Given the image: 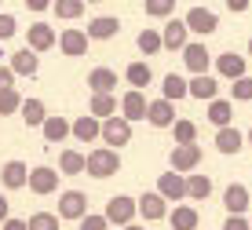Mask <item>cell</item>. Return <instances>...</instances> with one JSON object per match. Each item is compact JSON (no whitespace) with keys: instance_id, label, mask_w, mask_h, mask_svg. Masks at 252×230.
Returning a JSON list of instances; mask_svg holds the SVG:
<instances>
[{"instance_id":"6da1fadb","label":"cell","mask_w":252,"mask_h":230,"mask_svg":"<svg viewBox=\"0 0 252 230\" xmlns=\"http://www.w3.org/2000/svg\"><path fill=\"white\" fill-rule=\"evenodd\" d=\"M106 223H117V227H132L135 216H139V205L135 197H128V194H114V197L106 201Z\"/></svg>"},{"instance_id":"7a4b0ae2","label":"cell","mask_w":252,"mask_h":230,"mask_svg":"<svg viewBox=\"0 0 252 230\" xmlns=\"http://www.w3.org/2000/svg\"><path fill=\"white\" fill-rule=\"evenodd\" d=\"M121 172V154L110 146H99L88 154V175H95V179H110V175Z\"/></svg>"},{"instance_id":"3957f363","label":"cell","mask_w":252,"mask_h":230,"mask_svg":"<svg viewBox=\"0 0 252 230\" xmlns=\"http://www.w3.org/2000/svg\"><path fill=\"white\" fill-rule=\"evenodd\" d=\"M168 164H172V172H179V175H190L197 164H201V146H197V143L172 146V154H168Z\"/></svg>"},{"instance_id":"277c9868","label":"cell","mask_w":252,"mask_h":230,"mask_svg":"<svg viewBox=\"0 0 252 230\" xmlns=\"http://www.w3.org/2000/svg\"><path fill=\"white\" fill-rule=\"evenodd\" d=\"M183 22H187L190 33H197V37H212V33L220 30V15L208 11V7H190L183 15Z\"/></svg>"},{"instance_id":"5b68a950","label":"cell","mask_w":252,"mask_h":230,"mask_svg":"<svg viewBox=\"0 0 252 230\" xmlns=\"http://www.w3.org/2000/svg\"><path fill=\"white\" fill-rule=\"evenodd\" d=\"M102 143H106L110 150H121V146H128L132 143V125H128L125 117H110V121H102Z\"/></svg>"},{"instance_id":"8992f818","label":"cell","mask_w":252,"mask_h":230,"mask_svg":"<svg viewBox=\"0 0 252 230\" xmlns=\"http://www.w3.org/2000/svg\"><path fill=\"white\" fill-rule=\"evenodd\" d=\"M84 216H88V197H84L81 190L59 194V219H73V223H81Z\"/></svg>"},{"instance_id":"52a82bcc","label":"cell","mask_w":252,"mask_h":230,"mask_svg":"<svg viewBox=\"0 0 252 230\" xmlns=\"http://www.w3.org/2000/svg\"><path fill=\"white\" fill-rule=\"evenodd\" d=\"M183 66H187L194 77H205V73H208V66H212V55H208L205 40H190L187 48H183Z\"/></svg>"},{"instance_id":"ba28073f","label":"cell","mask_w":252,"mask_h":230,"mask_svg":"<svg viewBox=\"0 0 252 230\" xmlns=\"http://www.w3.org/2000/svg\"><path fill=\"white\" fill-rule=\"evenodd\" d=\"M135 205H139V216H143L146 223H158V219H168V201H164L158 190H146L143 197H135Z\"/></svg>"},{"instance_id":"9c48e42d","label":"cell","mask_w":252,"mask_h":230,"mask_svg":"<svg viewBox=\"0 0 252 230\" xmlns=\"http://www.w3.org/2000/svg\"><path fill=\"white\" fill-rule=\"evenodd\" d=\"M146 106H150V99H146L143 92H135V88H128V92L121 95V117H125L128 125L146 121Z\"/></svg>"},{"instance_id":"30bf717a","label":"cell","mask_w":252,"mask_h":230,"mask_svg":"<svg viewBox=\"0 0 252 230\" xmlns=\"http://www.w3.org/2000/svg\"><path fill=\"white\" fill-rule=\"evenodd\" d=\"M249 63H245V55H234V51H227V55H216V73L223 77V81H241V77H249L245 73Z\"/></svg>"},{"instance_id":"8fae6325","label":"cell","mask_w":252,"mask_h":230,"mask_svg":"<svg viewBox=\"0 0 252 230\" xmlns=\"http://www.w3.org/2000/svg\"><path fill=\"white\" fill-rule=\"evenodd\" d=\"M59 37H55V30H51L48 22H33L30 30H26V48L30 51H48V48H55Z\"/></svg>"},{"instance_id":"7c38bea8","label":"cell","mask_w":252,"mask_h":230,"mask_svg":"<svg viewBox=\"0 0 252 230\" xmlns=\"http://www.w3.org/2000/svg\"><path fill=\"white\" fill-rule=\"evenodd\" d=\"M30 190L40 194V197L55 194V190H59V168H48V164L33 168V172H30Z\"/></svg>"},{"instance_id":"4fadbf2b","label":"cell","mask_w":252,"mask_h":230,"mask_svg":"<svg viewBox=\"0 0 252 230\" xmlns=\"http://www.w3.org/2000/svg\"><path fill=\"white\" fill-rule=\"evenodd\" d=\"M84 33H88V40H114L121 33V19L117 15H95Z\"/></svg>"},{"instance_id":"5bb4252c","label":"cell","mask_w":252,"mask_h":230,"mask_svg":"<svg viewBox=\"0 0 252 230\" xmlns=\"http://www.w3.org/2000/svg\"><path fill=\"white\" fill-rule=\"evenodd\" d=\"M190 37V30H187V22L183 19H168V26L161 30V44H164V51H183L187 48V40Z\"/></svg>"},{"instance_id":"9a60e30c","label":"cell","mask_w":252,"mask_h":230,"mask_svg":"<svg viewBox=\"0 0 252 230\" xmlns=\"http://www.w3.org/2000/svg\"><path fill=\"white\" fill-rule=\"evenodd\" d=\"M146 121H150L154 128H172V125H176V102L150 99V106H146Z\"/></svg>"},{"instance_id":"2e32d148","label":"cell","mask_w":252,"mask_h":230,"mask_svg":"<svg viewBox=\"0 0 252 230\" xmlns=\"http://www.w3.org/2000/svg\"><path fill=\"white\" fill-rule=\"evenodd\" d=\"M158 194H161L164 201H183V197H187V175H179V172H161Z\"/></svg>"},{"instance_id":"e0dca14e","label":"cell","mask_w":252,"mask_h":230,"mask_svg":"<svg viewBox=\"0 0 252 230\" xmlns=\"http://www.w3.org/2000/svg\"><path fill=\"white\" fill-rule=\"evenodd\" d=\"M59 48H63V55H69V59H81L84 51H88V33L69 26V30L59 33Z\"/></svg>"},{"instance_id":"ac0fdd59","label":"cell","mask_w":252,"mask_h":230,"mask_svg":"<svg viewBox=\"0 0 252 230\" xmlns=\"http://www.w3.org/2000/svg\"><path fill=\"white\" fill-rule=\"evenodd\" d=\"M223 205H227V216H245L249 212V187L245 183H230L223 190Z\"/></svg>"},{"instance_id":"d6986e66","label":"cell","mask_w":252,"mask_h":230,"mask_svg":"<svg viewBox=\"0 0 252 230\" xmlns=\"http://www.w3.org/2000/svg\"><path fill=\"white\" fill-rule=\"evenodd\" d=\"M0 183H4L7 190H22V187H30V168H26L22 161H7L4 168H0Z\"/></svg>"},{"instance_id":"ffe728a7","label":"cell","mask_w":252,"mask_h":230,"mask_svg":"<svg viewBox=\"0 0 252 230\" xmlns=\"http://www.w3.org/2000/svg\"><path fill=\"white\" fill-rule=\"evenodd\" d=\"M69 135L77 139V143H95V139H102V121H95L92 113H84V117L73 121V131Z\"/></svg>"},{"instance_id":"44dd1931","label":"cell","mask_w":252,"mask_h":230,"mask_svg":"<svg viewBox=\"0 0 252 230\" xmlns=\"http://www.w3.org/2000/svg\"><path fill=\"white\" fill-rule=\"evenodd\" d=\"M84 172H88V154H81V150L59 154V175H84Z\"/></svg>"},{"instance_id":"7402d4cb","label":"cell","mask_w":252,"mask_h":230,"mask_svg":"<svg viewBox=\"0 0 252 230\" xmlns=\"http://www.w3.org/2000/svg\"><path fill=\"white\" fill-rule=\"evenodd\" d=\"M241 146H245V131H238V128H220L216 131V150H220V154H241Z\"/></svg>"},{"instance_id":"603a6c76","label":"cell","mask_w":252,"mask_h":230,"mask_svg":"<svg viewBox=\"0 0 252 230\" xmlns=\"http://www.w3.org/2000/svg\"><path fill=\"white\" fill-rule=\"evenodd\" d=\"M15 69V77H37V69H40V59H37V51H30V48H22V51H15L11 55V63H7Z\"/></svg>"},{"instance_id":"cb8c5ba5","label":"cell","mask_w":252,"mask_h":230,"mask_svg":"<svg viewBox=\"0 0 252 230\" xmlns=\"http://www.w3.org/2000/svg\"><path fill=\"white\" fill-rule=\"evenodd\" d=\"M40 131H44V143H63V139H69V131H73V121H66L63 113H51Z\"/></svg>"},{"instance_id":"d4e9b609","label":"cell","mask_w":252,"mask_h":230,"mask_svg":"<svg viewBox=\"0 0 252 230\" xmlns=\"http://www.w3.org/2000/svg\"><path fill=\"white\" fill-rule=\"evenodd\" d=\"M205 117L216 125V131H220V128H230V125H234V102H230V99H212Z\"/></svg>"},{"instance_id":"484cf974","label":"cell","mask_w":252,"mask_h":230,"mask_svg":"<svg viewBox=\"0 0 252 230\" xmlns=\"http://www.w3.org/2000/svg\"><path fill=\"white\" fill-rule=\"evenodd\" d=\"M88 88H92V95H114L117 73H114V69H106V66L92 69V73H88Z\"/></svg>"},{"instance_id":"4316f807","label":"cell","mask_w":252,"mask_h":230,"mask_svg":"<svg viewBox=\"0 0 252 230\" xmlns=\"http://www.w3.org/2000/svg\"><path fill=\"white\" fill-rule=\"evenodd\" d=\"M190 99H201V102H212L220 99V81L216 77H190Z\"/></svg>"},{"instance_id":"83f0119b","label":"cell","mask_w":252,"mask_h":230,"mask_svg":"<svg viewBox=\"0 0 252 230\" xmlns=\"http://www.w3.org/2000/svg\"><path fill=\"white\" fill-rule=\"evenodd\" d=\"M197 223H201V216H197V208H190V205H176L168 212V227L172 230H197Z\"/></svg>"},{"instance_id":"f1b7e54d","label":"cell","mask_w":252,"mask_h":230,"mask_svg":"<svg viewBox=\"0 0 252 230\" xmlns=\"http://www.w3.org/2000/svg\"><path fill=\"white\" fill-rule=\"evenodd\" d=\"M22 121H26V125H30V128H44V121L51 117V113H48V106L44 102H40V99H22Z\"/></svg>"},{"instance_id":"f546056e","label":"cell","mask_w":252,"mask_h":230,"mask_svg":"<svg viewBox=\"0 0 252 230\" xmlns=\"http://www.w3.org/2000/svg\"><path fill=\"white\" fill-rule=\"evenodd\" d=\"M88 113H92L95 121H110V117H117V95H92Z\"/></svg>"},{"instance_id":"4dcf8cb0","label":"cell","mask_w":252,"mask_h":230,"mask_svg":"<svg viewBox=\"0 0 252 230\" xmlns=\"http://www.w3.org/2000/svg\"><path fill=\"white\" fill-rule=\"evenodd\" d=\"M187 95H190V81H183L179 73H168V77H164V84H161V99L179 102V99H187Z\"/></svg>"},{"instance_id":"1f68e13d","label":"cell","mask_w":252,"mask_h":230,"mask_svg":"<svg viewBox=\"0 0 252 230\" xmlns=\"http://www.w3.org/2000/svg\"><path fill=\"white\" fill-rule=\"evenodd\" d=\"M208 194H212V179L205 172H190L187 175V197L190 201H208Z\"/></svg>"},{"instance_id":"d6a6232c","label":"cell","mask_w":252,"mask_h":230,"mask_svg":"<svg viewBox=\"0 0 252 230\" xmlns=\"http://www.w3.org/2000/svg\"><path fill=\"white\" fill-rule=\"evenodd\" d=\"M125 81L132 84L135 92H143V88L154 81V69H150V63H132V66L125 69Z\"/></svg>"},{"instance_id":"836d02e7","label":"cell","mask_w":252,"mask_h":230,"mask_svg":"<svg viewBox=\"0 0 252 230\" xmlns=\"http://www.w3.org/2000/svg\"><path fill=\"white\" fill-rule=\"evenodd\" d=\"M135 44H139V51H143V55H158V51H164L161 33H158V30H150V26H146V30L135 37Z\"/></svg>"},{"instance_id":"e575fe53","label":"cell","mask_w":252,"mask_h":230,"mask_svg":"<svg viewBox=\"0 0 252 230\" xmlns=\"http://www.w3.org/2000/svg\"><path fill=\"white\" fill-rule=\"evenodd\" d=\"M84 0H55V4H51V11L59 15V19H81L84 15Z\"/></svg>"},{"instance_id":"d590c367","label":"cell","mask_w":252,"mask_h":230,"mask_svg":"<svg viewBox=\"0 0 252 230\" xmlns=\"http://www.w3.org/2000/svg\"><path fill=\"white\" fill-rule=\"evenodd\" d=\"M22 110V95L15 92V88H7V92H0V117H11V113Z\"/></svg>"},{"instance_id":"8d00e7d4","label":"cell","mask_w":252,"mask_h":230,"mask_svg":"<svg viewBox=\"0 0 252 230\" xmlns=\"http://www.w3.org/2000/svg\"><path fill=\"white\" fill-rule=\"evenodd\" d=\"M172 135H176V146L194 143V139H197V125H194V121H176V125H172Z\"/></svg>"},{"instance_id":"74e56055","label":"cell","mask_w":252,"mask_h":230,"mask_svg":"<svg viewBox=\"0 0 252 230\" xmlns=\"http://www.w3.org/2000/svg\"><path fill=\"white\" fill-rule=\"evenodd\" d=\"M143 7H146L150 19H168L176 11V0H143Z\"/></svg>"},{"instance_id":"f35d334b","label":"cell","mask_w":252,"mask_h":230,"mask_svg":"<svg viewBox=\"0 0 252 230\" xmlns=\"http://www.w3.org/2000/svg\"><path fill=\"white\" fill-rule=\"evenodd\" d=\"M26 223H30V230H59V216L55 212H33Z\"/></svg>"},{"instance_id":"ab89813d","label":"cell","mask_w":252,"mask_h":230,"mask_svg":"<svg viewBox=\"0 0 252 230\" xmlns=\"http://www.w3.org/2000/svg\"><path fill=\"white\" fill-rule=\"evenodd\" d=\"M230 95H234V102H252V77L234 81V84H230Z\"/></svg>"},{"instance_id":"60d3db41","label":"cell","mask_w":252,"mask_h":230,"mask_svg":"<svg viewBox=\"0 0 252 230\" xmlns=\"http://www.w3.org/2000/svg\"><path fill=\"white\" fill-rule=\"evenodd\" d=\"M77 230H110V223H106V216H102V212H88V216L77 223Z\"/></svg>"},{"instance_id":"b9f144b4","label":"cell","mask_w":252,"mask_h":230,"mask_svg":"<svg viewBox=\"0 0 252 230\" xmlns=\"http://www.w3.org/2000/svg\"><path fill=\"white\" fill-rule=\"evenodd\" d=\"M15 33H19V22H15V15L0 11V44H4V40H11Z\"/></svg>"},{"instance_id":"7bdbcfd3","label":"cell","mask_w":252,"mask_h":230,"mask_svg":"<svg viewBox=\"0 0 252 230\" xmlns=\"http://www.w3.org/2000/svg\"><path fill=\"white\" fill-rule=\"evenodd\" d=\"M223 230H252V223L245 216H227V223H223Z\"/></svg>"},{"instance_id":"ee69618b","label":"cell","mask_w":252,"mask_h":230,"mask_svg":"<svg viewBox=\"0 0 252 230\" xmlns=\"http://www.w3.org/2000/svg\"><path fill=\"white\" fill-rule=\"evenodd\" d=\"M7 88H15V69L0 66V92H7Z\"/></svg>"},{"instance_id":"f6af8a7d","label":"cell","mask_w":252,"mask_h":230,"mask_svg":"<svg viewBox=\"0 0 252 230\" xmlns=\"http://www.w3.org/2000/svg\"><path fill=\"white\" fill-rule=\"evenodd\" d=\"M51 4H55V0H26V7H30V11H48Z\"/></svg>"},{"instance_id":"bcb514c9","label":"cell","mask_w":252,"mask_h":230,"mask_svg":"<svg viewBox=\"0 0 252 230\" xmlns=\"http://www.w3.org/2000/svg\"><path fill=\"white\" fill-rule=\"evenodd\" d=\"M249 4H252V0H227V7H230V11H234V15H241V11H249Z\"/></svg>"},{"instance_id":"7dc6e473","label":"cell","mask_w":252,"mask_h":230,"mask_svg":"<svg viewBox=\"0 0 252 230\" xmlns=\"http://www.w3.org/2000/svg\"><path fill=\"white\" fill-rule=\"evenodd\" d=\"M0 230H30V223H26V219H7Z\"/></svg>"},{"instance_id":"c3c4849f","label":"cell","mask_w":252,"mask_h":230,"mask_svg":"<svg viewBox=\"0 0 252 230\" xmlns=\"http://www.w3.org/2000/svg\"><path fill=\"white\" fill-rule=\"evenodd\" d=\"M7 219H11V216H7V197H4V194H0V227H4Z\"/></svg>"},{"instance_id":"681fc988","label":"cell","mask_w":252,"mask_h":230,"mask_svg":"<svg viewBox=\"0 0 252 230\" xmlns=\"http://www.w3.org/2000/svg\"><path fill=\"white\" fill-rule=\"evenodd\" d=\"M245 143H249V146H252V128H249V131H245Z\"/></svg>"},{"instance_id":"f907efd6","label":"cell","mask_w":252,"mask_h":230,"mask_svg":"<svg viewBox=\"0 0 252 230\" xmlns=\"http://www.w3.org/2000/svg\"><path fill=\"white\" fill-rule=\"evenodd\" d=\"M125 230H146V227H139V223H132V227H125Z\"/></svg>"},{"instance_id":"816d5d0a","label":"cell","mask_w":252,"mask_h":230,"mask_svg":"<svg viewBox=\"0 0 252 230\" xmlns=\"http://www.w3.org/2000/svg\"><path fill=\"white\" fill-rule=\"evenodd\" d=\"M84 4H99V0H84Z\"/></svg>"},{"instance_id":"f5cc1de1","label":"cell","mask_w":252,"mask_h":230,"mask_svg":"<svg viewBox=\"0 0 252 230\" xmlns=\"http://www.w3.org/2000/svg\"><path fill=\"white\" fill-rule=\"evenodd\" d=\"M249 55H252V40H249Z\"/></svg>"},{"instance_id":"db71d44e","label":"cell","mask_w":252,"mask_h":230,"mask_svg":"<svg viewBox=\"0 0 252 230\" xmlns=\"http://www.w3.org/2000/svg\"><path fill=\"white\" fill-rule=\"evenodd\" d=\"M0 4H4V0H0Z\"/></svg>"},{"instance_id":"11a10c76","label":"cell","mask_w":252,"mask_h":230,"mask_svg":"<svg viewBox=\"0 0 252 230\" xmlns=\"http://www.w3.org/2000/svg\"><path fill=\"white\" fill-rule=\"evenodd\" d=\"M249 223H252V219H249Z\"/></svg>"}]
</instances>
